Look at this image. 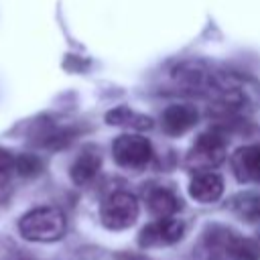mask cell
I'll use <instances>...</instances> for the list:
<instances>
[{"label": "cell", "instance_id": "obj_1", "mask_svg": "<svg viewBox=\"0 0 260 260\" xmlns=\"http://www.w3.org/2000/svg\"><path fill=\"white\" fill-rule=\"evenodd\" d=\"M67 219L59 207L45 205L24 213L18 221V232L30 242H57L65 236Z\"/></svg>", "mask_w": 260, "mask_h": 260}, {"label": "cell", "instance_id": "obj_2", "mask_svg": "<svg viewBox=\"0 0 260 260\" xmlns=\"http://www.w3.org/2000/svg\"><path fill=\"white\" fill-rule=\"evenodd\" d=\"M225 150H228V142L223 134L217 130H209V132H203L193 142L185 162L189 169H195V171H211L223 162Z\"/></svg>", "mask_w": 260, "mask_h": 260}, {"label": "cell", "instance_id": "obj_3", "mask_svg": "<svg viewBox=\"0 0 260 260\" xmlns=\"http://www.w3.org/2000/svg\"><path fill=\"white\" fill-rule=\"evenodd\" d=\"M100 219L108 230H126L138 219V201L128 191L110 193L100 207Z\"/></svg>", "mask_w": 260, "mask_h": 260}, {"label": "cell", "instance_id": "obj_4", "mask_svg": "<svg viewBox=\"0 0 260 260\" xmlns=\"http://www.w3.org/2000/svg\"><path fill=\"white\" fill-rule=\"evenodd\" d=\"M112 156L120 167L140 171L152 158V144L140 134H120L112 144Z\"/></svg>", "mask_w": 260, "mask_h": 260}, {"label": "cell", "instance_id": "obj_5", "mask_svg": "<svg viewBox=\"0 0 260 260\" xmlns=\"http://www.w3.org/2000/svg\"><path fill=\"white\" fill-rule=\"evenodd\" d=\"M185 234V223L175 217H158L146 228H142L138 236V244L142 248H160L179 242Z\"/></svg>", "mask_w": 260, "mask_h": 260}, {"label": "cell", "instance_id": "obj_6", "mask_svg": "<svg viewBox=\"0 0 260 260\" xmlns=\"http://www.w3.org/2000/svg\"><path fill=\"white\" fill-rule=\"evenodd\" d=\"M199 120V112L191 104H173L160 116V126L169 136H181Z\"/></svg>", "mask_w": 260, "mask_h": 260}, {"label": "cell", "instance_id": "obj_7", "mask_svg": "<svg viewBox=\"0 0 260 260\" xmlns=\"http://www.w3.org/2000/svg\"><path fill=\"white\" fill-rule=\"evenodd\" d=\"M232 171L242 183H260V144H248L232 154Z\"/></svg>", "mask_w": 260, "mask_h": 260}, {"label": "cell", "instance_id": "obj_8", "mask_svg": "<svg viewBox=\"0 0 260 260\" xmlns=\"http://www.w3.org/2000/svg\"><path fill=\"white\" fill-rule=\"evenodd\" d=\"M236 236L238 234H234L232 230H228L223 225L207 228V232L203 234V242H201L203 256L207 260H228Z\"/></svg>", "mask_w": 260, "mask_h": 260}, {"label": "cell", "instance_id": "obj_9", "mask_svg": "<svg viewBox=\"0 0 260 260\" xmlns=\"http://www.w3.org/2000/svg\"><path fill=\"white\" fill-rule=\"evenodd\" d=\"M189 193L199 203L217 201L223 193V179L213 171H199L189 183Z\"/></svg>", "mask_w": 260, "mask_h": 260}, {"label": "cell", "instance_id": "obj_10", "mask_svg": "<svg viewBox=\"0 0 260 260\" xmlns=\"http://www.w3.org/2000/svg\"><path fill=\"white\" fill-rule=\"evenodd\" d=\"M100 167H102V156H100V152H98L95 148L87 146V148H83V150L77 154V158L73 160L69 173H71V179H73L75 185H87L89 181H93V177L98 175Z\"/></svg>", "mask_w": 260, "mask_h": 260}, {"label": "cell", "instance_id": "obj_11", "mask_svg": "<svg viewBox=\"0 0 260 260\" xmlns=\"http://www.w3.org/2000/svg\"><path fill=\"white\" fill-rule=\"evenodd\" d=\"M146 205L154 217H173L181 209V199L167 187H152L146 193Z\"/></svg>", "mask_w": 260, "mask_h": 260}, {"label": "cell", "instance_id": "obj_12", "mask_svg": "<svg viewBox=\"0 0 260 260\" xmlns=\"http://www.w3.org/2000/svg\"><path fill=\"white\" fill-rule=\"evenodd\" d=\"M106 120L112 126H124V128H134V130H144V128L152 126V120L148 116H142V114H138L126 106H120V108L108 112Z\"/></svg>", "mask_w": 260, "mask_h": 260}, {"label": "cell", "instance_id": "obj_13", "mask_svg": "<svg viewBox=\"0 0 260 260\" xmlns=\"http://www.w3.org/2000/svg\"><path fill=\"white\" fill-rule=\"evenodd\" d=\"M228 260H260V244L250 238L236 236Z\"/></svg>", "mask_w": 260, "mask_h": 260}, {"label": "cell", "instance_id": "obj_14", "mask_svg": "<svg viewBox=\"0 0 260 260\" xmlns=\"http://www.w3.org/2000/svg\"><path fill=\"white\" fill-rule=\"evenodd\" d=\"M234 207L240 215H244L250 221L260 219V197L258 195H240L234 199Z\"/></svg>", "mask_w": 260, "mask_h": 260}, {"label": "cell", "instance_id": "obj_15", "mask_svg": "<svg viewBox=\"0 0 260 260\" xmlns=\"http://www.w3.org/2000/svg\"><path fill=\"white\" fill-rule=\"evenodd\" d=\"M14 169L22 177H35L43 171V162L35 154H20V156L14 158Z\"/></svg>", "mask_w": 260, "mask_h": 260}, {"label": "cell", "instance_id": "obj_16", "mask_svg": "<svg viewBox=\"0 0 260 260\" xmlns=\"http://www.w3.org/2000/svg\"><path fill=\"white\" fill-rule=\"evenodd\" d=\"M12 169H14V156L8 150L0 148V181H4Z\"/></svg>", "mask_w": 260, "mask_h": 260}]
</instances>
